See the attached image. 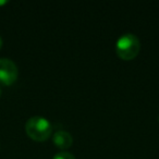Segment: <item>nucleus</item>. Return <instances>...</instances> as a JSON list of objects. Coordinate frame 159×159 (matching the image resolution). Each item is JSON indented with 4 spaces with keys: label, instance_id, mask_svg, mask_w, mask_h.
<instances>
[{
    "label": "nucleus",
    "instance_id": "f257e3e1",
    "mask_svg": "<svg viewBox=\"0 0 159 159\" xmlns=\"http://www.w3.org/2000/svg\"><path fill=\"white\" fill-rule=\"evenodd\" d=\"M25 131L33 141L44 142L51 135L52 125L46 118L36 116L27 120L25 124Z\"/></svg>",
    "mask_w": 159,
    "mask_h": 159
},
{
    "label": "nucleus",
    "instance_id": "f03ea898",
    "mask_svg": "<svg viewBox=\"0 0 159 159\" xmlns=\"http://www.w3.org/2000/svg\"><path fill=\"white\" fill-rule=\"evenodd\" d=\"M141 44L136 35L125 33L121 35L116 42V52L121 59L132 60L139 55Z\"/></svg>",
    "mask_w": 159,
    "mask_h": 159
},
{
    "label": "nucleus",
    "instance_id": "7ed1b4c3",
    "mask_svg": "<svg viewBox=\"0 0 159 159\" xmlns=\"http://www.w3.org/2000/svg\"><path fill=\"white\" fill-rule=\"evenodd\" d=\"M18 79V68L12 60L8 58L0 59V83L12 85Z\"/></svg>",
    "mask_w": 159,
    "mask_h": 159
},
{
    "label": "nucleus",
    "instance_id": "20e7f679",
    "mask_svg": "<svg viewBox=\"0 0 159 159\" xmlns=\"http://www.w3.org/2000/svg\"><path fill=\"white\" fill-rule=\"evenodd\" d=\"M52 142L58 148L60 149H66L69 148L73 143V137L69 132L64 130H60L53 134Z\"/></svg>",
    "mask_w": 159,
    "mask_h": 159
},
{
    "label": "nucleus",
    "instance_id": "39448f33",
    "mask_svg": "<svg viewBox=\"0 0 159 159\" xmlns=\"http://www.w3.org/2000/svg\"><path fill=\"white\" fill-rule=\"evenodd\" d=\"M52 159H75V157L68 152H57Z\"/></svg>",
    "mask_w": 159,
    "mask_h": 159
},
{
    "label": "nucleus",
    "instance_id": "423d86ee",
    "mask_svg": "<svg viewBox=\"0 0 159 159\" xmlns=\"http://www.w3.org/2000/svg\"><path fill=\"white\" fill-rule=\"evenodd\" d=\"M1 46H2V38L0 36V48H1Z\"/></svg>",
    "mask_w": 159,
    "mask_h": 159
},
{
    "label": "nucleus",
    "instance_id": "0eeeda50",
    "mask_svg": "<svg viewBox=\"0 0 159 159\" xmlns=\"http://www.w3.org/2000/svg\"><path fill=\"white\" fill-rule=\"evenodd\" d=\"M0 95H1V89H0Z\"/></svg>",
    "mask_w": 159,
    "mask_h": 159
},
{
    "label": "nucleus",
    "instance_id": "6e6552de",
    "mask_svg": "<svg viewBox=\"0 0 159 159\" xmlns=\"http://www.w3.org/2000/svg\"><path fill=\"white\" fill-rule=\"evenodd\" d=\"M158 122H159V117H158Z\"/></svg>",
    "mask_w": 159,
    "mask_h": 159
}]
</instances>
